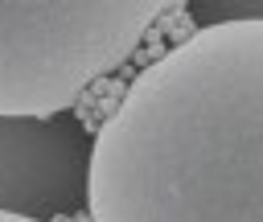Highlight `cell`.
Instances as JSON below:
<instances>
[{"label": "cell", "mask_w": 263, "mask_h": 222, "mask_svg": "<svg viewBox=\"0 0 263 222\" xmlns=\"http://www.w3.org/2000/svg\"><path fill=\"white\" fill-rule=\"evenodd\" d=\"M177 0H0V115H62Z\"/></svg>", "instance_id": "cell-2"}, {"label": "cell", "mask_w": 263, "mask_h": 222, "mask_svg": "<svg viewBox=\"0 0 263 222\" xmlns=\"http://www.w3.org/2000/svg\"><path fill=\"white\" fill-rule=\"evenodd\" d=\"M193 25L218 21H263V0H185Z\"/></svg>", "instance_id": "cell-4"}, {"label": "cell", "mask_w": 263, "mask_h": 222, "mask_svg": "<svg viewBox=\"0 0 263 222\" xmlns=\"http://www.w3.org/2000/svg\"><path fill=\"white\" fill-rule=\"evenodd\" d=\"M90 132L62 115H0V210L29 218L74 214L86 197Z\"/></svg>", "instance_id": "cell-3"}, {"label": "cell", "mask_w": 263, "mask_h": 222, "mask_svg": "<svg viewBox=\"0 0 263 222\" xmlns=\"http://www.w3.org/2000/svg\"><path fill=\"white\" fill-rule=\"evenodd\" d=\"M90 222H263V21L197 25L90 136Z\"/></svg>", "instance_id": "cell-1"}, {"label": "cell", "mask_w": 263, "mask_h": 222, "mask_svg": "<svg viewBox=\"0 0 263 222\" xmlns=\"http://www.w3.org/2000/svg\"><path fill=\"white\" fill-rule=\"evenodd\" d=\"M0 222H45V218H29V214H8V210H0Z\"/></svg>", "instance_id": "cell-5"}]
</instances>
